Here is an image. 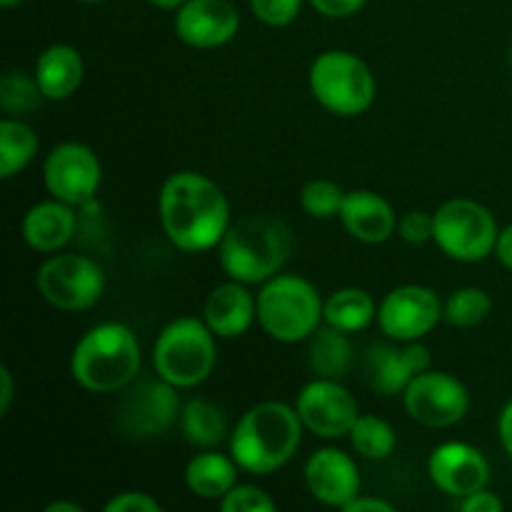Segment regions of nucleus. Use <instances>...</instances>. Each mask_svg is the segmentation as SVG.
<instances>
[{
  "label": "nucleus",
  "mask_w": 512,
  "mask_h": 512,
  "mask_svg": "<svg viewBox=\"0 0 512 512\" xmlns=\"http://www.w3.org/2000/svg\"><path fill=\"white\" fill-rule=\"evenodd\" d=\"M235 465H238L235 460L220 453H200L188 463L185 483L198 498L220 500L235 488V478H238Z\"/></svg>",
  "instance_id": "obj_23"
},
{
  "label": "nucleus",
  "mask_w": 512,
  "mask_h": 512,
  "mask_svg": "<svg viewBox=\"0 0 512 512\" xmlns=\"http://www.w3.org/2000/svg\"><path fill=\"white\" fill-rule=\"evenodd\" d=\"M400 238L408 240L410 245H423L433 238L435 233V218L428 213H420V210H410L400 218L398 223Z\"/></svg>",
  "instance_id": "obj_34"
},
{
  "label": "nucleus",
  "mask_w": 512,
  "mask_h": 512,
  "mask_svg": "<svg viewBox=\"0 0 512 512\" xmlns=\"http://www.w3.org/2000/svg\"><path fill=\"white\" fill-rule=\"evenodd\" d=\"M38 293L53 308L78 313L93 308L105 288V275L98 263L85 255H55L40 265L35 275Z\"/></svg>",
  "instance_id": "obj_9"
},
{
  "label": "nucleus",
  "mask_w": 512,
  "mask_h": 512,
  "mask_svg": "<svg viewBox=\"0 0 512 512\" xmlns=\"http://www.w3.org/2000/svg\"><path fill=\"white\" fill-rule=\"evenodd\" d=\"M295 410L305 430L328 440L350 435L355 420L360 418L353 395L338 380L328 378H318L305 385L295 400Z\"/></svg>",
  "instance_id": "obj_13"
},
{
  "label": "nucleus",
  "mask_w": 512,
  "mask_h": 512,
  "mask_svg": "<svg viewBox=\"0 0 512 512\" xmlns=\"http://www.w3.org/2000/svg\"><path fill=\"white\" fill-rule=\"evenodd\" d=\"M305 485L323 505L345 508L360 495L358 465L343 450L323 448L305 463Z\"/></svg>",
  "instance_id": "obj_17"
},
{
  "label": "nucleus",
  "mask_w": 512,
  "mask_h": 512,
  "mask_svg": "<svg viewBox=\"0 0 512 512\" xmlns=\"http://www.w3.org/2000/svg\"><path fill=\"white\" fill-rule=\"evenodd\" d=\"M345 512H393L395 508L390 503H385V500H378V498H355L350 500L348 505L343 508Z\"/></svg>",
  "instance_id": "obj_38"
},
{
  "label": "nucleus",
  "mask_w": 512,
  "mask_h": 512,
  "mask_svg": "<svg viewBox=\"0 0 512 512\" xmlns=\"http://www.w3.org/2000/svg\"><path fill=\"white\" fill-rule=\"evenodd\" d=\"M38 78H30L23 70H5L0 78V108L8 115H28L43 100Z\"/></svg>",
  "instance_id": "obj_28"
},
{
  "label": "nucleus",
  "mask_w": 512,
  "mask_h": 512,
  "mask_svg": "<svg viewBox=\"0 0 512 512\" xmlns=\"http://www.w3.org/2000/svg\"><path fill=\"white\" fill-rule=\"evenodd\" d=\"M150 5H155V8H163V10H173V8H180V5L185 3V0H148Z\"/></svg>",
  "instance_id": "obj_43"
},
{
  "label": "nucleus",
  "mask_w": 512,
  "mask_h": 512,
  "mask_svg": "<svg viewBox=\"0 0 512 512\" xmlns=\"http://www.w3.org/2000/svg\"><path fill=\"white\" fill-rule=\"evenodd\" d=\"M498 433H500V443H503L505 453L512 458V400L503 408L500 413V423H498Z\"/></svg>",
  "instance_id": "obj_40"
},
{
  "label": "nucleus",
  "mask_w": 512,
  "mask_h": 512,
  "mask_svg": "<svg viewBox=\"0 0 512 512\" xmlns=\"http://www.w3.org/2000/svg\"><path fill=\"white\" fill-rule=\"evenodd\" d=\"M325 303L300 275H273L258 295L260 328L280 343H300L320 328Z\"/></svg>",
  "instance_id": "obj_5"
},
{
  "label": "nucleus",
  "mask_w": 512,
  "mask_h": 512,
  "mask_svg": "<svg viewBox=\"0 0 512 512\" xmlns=\"http://www.w3.org/2000/svg\"><path fill=\"white\" fill-rule=\"evenodd\" d=\"M303 428L298 410L290 405L260 403L235 425L230 453L245 473L270 475L298 453Z\"/></svg>",
  "instance_id": "obj_2"
},
{
  "label": "nucleus",
  "mask_w": 512,
  "mask_h": 512,
  "mask_svg": "<svg viewBox=\"0 0 512 512\" xmlns=\"http://www.w3.org/2000/svg\"><path fill=\"white\" fill-rule=\"evenodd\" d=\"M495 255H498V260L505 265V268L512 270V225H508L505 230H500L498 245H495Z\"/></svg>",
  "instance_id": "obj_41"
},
{
  "label": "nucleus",
  "mask_w": 512,
  "mask_h": 512,
  "mask_svg": "<svg viewBox=\"0 0 512 512\" xmlns=\"http://www.w3.org/2000/svg\"><path fill=\"white\" fill-rule=\"evenodd\" d=\"M45 188L55 200L68 205H88L100 188V160L88 145L63 143L50 150L43 168Z\"/></svg>",
  "instance_id": "obj_12"
},
{
  "label": "nucleus",
  "mask_w": 512,
  "mask_h": 512,
  "mask_svg": "<svg viewBox=\"0 0 512 512\" xmlns=\"http://www.w3.org/2000/svg\"><path fill=\"white\" fill-rule=\"evenodd\" d=\"M345 193L338 183L333 180H310L308 185L300 193V205H303L305 213L310 218H335L340 215V208H343Z\"/></svg>",
  "instance_id": "obj_31"
},
{
  "label": "nucleus",
  "mask_w": 512,
  "mask_h": 512,
  "mask_svg": "<svg viewBox=\"0 0 512 512\" xmlns=\"http://www.w3.org/2000/svg\"><path fill=\"white\" fill-rule=\"evenodd\" d=\"M160 503H155L145 493H120L105 505V512H158Z\"/></svg>",
  "instance_id": "obj_35"
},
{
  "label": "nucleus",
  "mask_w": 512,
  "mask_h": 512,
  "mask_svg": "<svg viewBox=\"0 0 512 512\" xmlns=\"http://www.w3.org/2000/svg\"><path fill=\"white\" fill-rule=\"evenodd\" d=\"M238 28L240 15L228 0H185L175 15V33L190 48H220L235 38Z\"/></svg>",
  "instance_id": "obj_15"
},
{
  "label": "nucleus",
  "mask_w": 512,
  "mask_h": 512,
  "mask_svg": "<svg viewBox=\"0 0 512 512\" xmlns=\"http://www.w3.org/2000/svg\"><path fill=\"white\" fill-rule=\"evenodd\" d=\"M510 68H512V50H510Z\"/></svg>",
  "instance_id": "obj_46"
},
{
  "label": "nucleus",
  "mask_w": 512,
  "mask_h": 512,
  "mask_svg": "<svg viewBox=\"0 0 512 512\" xmlns=\"http://www.w3.org/2000/svg\"><path fill=\"white\" fill-rule=\"evenodd\" d=\"M405 410L425 428H450L460 423L470 408L465 385L448 373L423 370L403 393Z\"/></svg>",
  "instance_id": "obj_11"
},
{
  "label": "nucleus",
  "mask_w": 512,
  "mask_h": 512,
  "mask_svg": "<svg viewBox=\"0 0 512 512\" xmlns=\"http://www.w3.org/2000/svg\"><path fill=\"white\" fill-rule=\"evenodd\" d=\"M45 512H83V508H78L73 503H53L45 508Z\"/></svg>",
  "instance_id": "obj_42"
},
{
  "label": "nucleus",
  "mask_w": 512,
  "mask_h": 512,
  "mask_svg": "<svg viewBox=\"0 0 512 512\" xmlns=\"http://www.w3.org/2000/svg\"><path fill=\"white\" fill-rule=\"evenodd\" d=\"M433 240L448 258L478 263L498 245V225L493 213L475 200H448L435 210Z\"/></svg>",
  "instance_id": "obj_8"
},
{
  "label": "nucleus",
  "mask_w": 512,
  "mask_h": 512,
  "mask_svg": "<svg viewBox=\"0 0 512 512\" xmlns=\"http://www.w3.org/2000/svg\"><path fill=\"white\" fill-rule=\"evenodd\" d=\"M340 220L345 230L360 243H385L398 228V218L390 203L370 190H353L345 193Z\"/></svg>",
  "instance_id": "obj_20"
},
{
  "label": "nucleus",
  "mask_w": 512,
  "mask_h": 512,
  "mask_svg": "<svg viewBox=\"0 0 512 512\" xmlns=\"http://www.w3.org/2000/svg\"><path fill=\"white\" fill-rule=\"evenodd\" d=\"M160 225L175 248L203 253L220 245L230 228L223 190L200 173H175L160 190Z\"/></svg>",
  "instance_id": "obj_1"
},
{
  "label": "nucleus",
  "mask_w": 512,
  "mask_h": 512,
  "mask_svg": "<svg viewBox=\"0 0 512 512\" xmlns=\"http://www.w3.org/2000/svg\"><path fill=\"white\" fill-rule=\"evenodd\" d=\"M203 315L205 325L218 338H238L258 318V300L250 295L245 283L230 280L210 290Z\"/></svg>",
  "instance_id": "obj_19"
},
{
  "label": "nucleus",
  "mask_w": 512,
  "mask_h": 512,
  "mask_svg": "<svg viewBox=\"0 0 512 512\" xmlns=\"http://www.w3.org/2000/svg\"><path fill=\"white\" fill-rule=\"evenodd\" d=\"M310 90L325 110L353 118L373 105L375 78L358 55L328 50L310 68Z\"/></svg>",
  "instance_id": "obj_7"
},
{
  "label": "nucleus",
  "mask_w": 512,
  "mask_h": 512,
  "mask_svg": "<svg viewBox=\"0 0 512 512\" xmlns=\"http://www.w3.org/2000/svg\"><path fill=\"white\" fill-rule=\"evenodd\" d=\"M220 265L230 280L253 285L280 273L293 250V235L273 215H245L220 240Z\"/></svg>",
  "instance_id": "obj_3"
},
{
  "label": "nucleus",
  "mask_w": 512,
  "mask_h": 512,
  "mask_svg": "<svg viewBox=\"0 0 512 512\" xmlns=\"http://www.w3.org/2000/svg\"><path fill=\"white\" fill-rule=\"evenodd\" d=\"M75 233V213L63 200L38 203L25 213L23 238L25 243L40 253L60 250Z\"/></svg>",
  "instance_id": "obj_21"
},
{
  "label": "nucleus",
  "mask_w": 512,
  "mask_h": 512,
  "mask_svg": "<svg viewBox=\"0 0 512 512\" xmlns=\"http://www.w3.org/2000/svg\"><path fill=\"white\" fill-rule=\"evenodd\" d=\"M85 65L78 50L73 45L55 43L40 53L35 63V78H38L40 90L48 100L70 98L83 83Z\"/></svg>",
  "instance_id": "obj_22"
},
{
  "label": "nucleus",
  "mask_w": 512,
  "mask_h": 512,
  "mask_svg": "<svg viewBox=\"0 0 512 512\" xmlns=\"http://www.w3.org/2000/svg\"><path fill=\"white\" fill-rule=\"evenodd\" d=\"M355 453L368 460H383L395 450V430L375 415H360L350 430Z\"/></svg>",
  "instance_id": "obj_29"
},
{
  "label": "nucleus",
  "mask_w": 512,
  "mask_h": 512,
  "mask_svg": "<svg viewBox=\"0 0 512 512\" xmlns=\"http://www.w3.org/2000/svg\"><path fill=\"white\" fill-rule=\"evenodd\" d=\"M140 345L123 323H103L78 340L70 358V375L90 393H115L138 378Z\"/></svg>",
  "instance_id": "obj_4"
},
{
  "label": "nucleus",
  "mask_w": 512,
  "mask_h": 512,
  "mask_svg": "<svg viewBox=\"0 0 512 512\" xmlns=\"http://www.w3.org/2000/svg\"><path fill=\"white\" fill-rule=\"evenodd\" d=\"M215 338L205 320L180 318L160 330L153 345V365L158 378L175 388H195L215 368Z\"/></svg>",
  "instance_id": "obj_6"
},
{
  "label": "nucleus",
  "mask_w": 512,
  "mask_h": 512,
  "mask_svg": "<svg viewBox=\"0 0 512 512\" xmlns=\"http://www.w3.org/2000/svg\"><path fill=\"white\" fill-rule=\"evenodd\" d=\"M180 428L188 443L198 445V448H213L225 438V415L215 403L205 398H193L183 405V415H180Z\"/></svg>",
  "instance_id": "obj_26"
},
{
  "label": "nucleus",
  "mask_w": 512,
  "mask_h": 512,
  "mask_svg": "<svg viewBox=\"0 0 512 512\" xmlns=\"http://www.w3.org/2000/svg\"><path fill=\"white\" fill-rule=\"evenodd\" d=\"M493 310V300L485 290L480 288H460L445 303V315L450 325L455 328H475L483 323Z\"/></svg>",
  "instance_id": "obj_30"
},
{
  "label": "nucleus",
  "mask_w": 512,
  "mask_h": 512,
  "mask_svg": "<svg viewBox=\"0 0 512 512\" xmlns=\"http://www.w3.org/2000/svg\"><path fill=\"white\" fill-rule=\"evenodd\" d=\"M318 13L328 15V18H348V15L358 13L368 0H310Z\"/></svg>",
  "instance_id": "obj_37"
},
{
  "label": "nucleus",
  "mask_w": 512,
  "mask_h": 512,
  "mask_svg": "<svg viewBox=\"0 0 512 512\" xmlns=\"http://www.w3.org/2000/svg\"><path fill=\"white\" fill-rule=\"evenodd\" d=\"M310 368L318 378L338 380L343 378L353 363V348L348 343V333L333 328H318L310 340Z\"/></svg>",
  "instance_id": "obj_24"
},
{
  "label": "nucleus",
  "mask_w": 512,
  "mask_h": 512,
  "mask_svg": "<svg viewBox=\"0 0 512 512\" xmlns=\"http://www.w3.org/2000/svg\"><path fill=\"white\" fill-rule=\"evenodd\" d=\"M223 512H273L275 503L265 490L255 485H235L225 498H220Z\"/></svg>",
  "instance_id": "obj_32"
},
{
  "label": "nucleus",
  "mask_w": 512,
  "mask_h": 512,
  "mask_svg": "<svg viewBox=\"0 0 512 512\" xmlns=\"http://www.w3.org/2000/svg\"><path fill=\"white\" fill-rule=\"evenodd\" d=\"M375 315H378L375 300L370 298V293L360 288L338 290V293H333L325 300L323 310L325 323L343 330V333H358V330L368 328Z\"/></svg>",
  "instance_id": "obj_25"
},
{
  "label": "nucleus",
  "mask_w": 512,
  "mask_h": 512,
  "mask_svg": "<svg viewBox=\"0 0 512 512\" xmlns=\"http://www.w3.org/2000/svg\"><path fill=\"white\" fill-rule=\"evenodd\" d=\"M445 315L435 290L425 285H403L385 295L378 310L380 330L398 343H415L433 333Z\"/></svg>",
  "instance_id": "obj_10"
},
{
  "label": "nucleus",
  "mask_w": 512,
  "mask_h": 512,
  "mask_svg": "<svg viewBox=\"0 0 512 512\" xmlns=\"http://www.w3.org/2000/svg\"><path fill=\"white\" fill-rule=\"evenodd\" d=\"M80 3H105V0H80Z\"/></svg>",
  "instance_id": "obj_45"
},
{
  "label": "nucleus",
  "mask_w": 512,
  "mask_h": 512,
  "mask_svg": "<svg viewBox=\"0 0 512 512\" xmlns=\"http://www.w3.org/2000/svg\"><path fill=\"white\" fill-rule=\"evenodd\" d=\"M38 153V135L15 118L0 120V178L8 180Z\"/></svg>",
  "instance_id": "obj_27"
},
{
  "label": "nucleus",
  "mask_w": 512,
  "mask_h": 512,
  "mask_svg": "<svg viewBox=\"0 0 512 512\" xmlns=\"http://www.w3.org/2000/svg\"><path fill=\"white\" fill-rule=\"evenodd\" d=\"M430 480L438 490L465 498L488 485L490 465L478 448L468 443H443L428 460Z\"/></svg>",
  "instance_id": "obj_16"
},
{
  "label": "nucleus",
  "mask_w": 512,
  "mask_h": 512,
  "mask_svg": "<svg viewBox=\"0 0 512 512\" xmlns=\"http://www.w3.org/2000/svg\"><path fill=\"white\" fill-rule=\"evenodd\" d=\"M13 373L8 368H0V415H5L10 410V403H13Z\"/></svg>",
  "instance_id": "obj_39"
},
{
  "label": "nucleus",
  "mask_w": 512,
  "mask_h": 512,
  "mask_svg": "<svg viewBox=\"0 0 512 512\" xmlns=\"http://www.w3.org/2000/svg\"><path fill=\"white\" fill-rule=\"evenodd\" d=\"M20 3H23V0H0L3 8H13V5H20Z\"/></svg>",
  "instance_id": "obj_44"
},
{
  "label": "nucleus",
  "mask_w": 512,
  "mask_h": 512,
  "mask_svg": "<svg viewBox=\"0 0 512 512\" xmlns=\"http://www.w3.org/2000/svg\"><path fill=\"white\" fill-rule=\"evenodd\" d=\"M300 5H303V0H250L255 18L265 25H273V28L293 23L300 13Z\"/></svg>",
  "instance_id": "obj_33"
},
{
  "label": "nucleus",
  "mask_w": 512,
  "mask_h": 512,
  "mask_svg": "<svg viewBox=\"0 0 512 512\" xmlns=\"http://www.w3.org/2000/svg\"><path fill=\"white\" fill-rule=\"evenodd\" d=\"M460 510L463 512H500L503 510V500L495 493L488 490H478V493H470L465 498H460Z\"/></svg>",
  "instance_id": "obj_36"
},
{
  "label": "nucleus",
  "mask_w": 512,
  "mask_h": 512,
  "mask_svg": "<svg viewBox=\"0 0 512 512\" xmlns=\"http://www.w3.org/2000/svg\"><path fill=\"white\" fill-rule=\"evenodd\" d=\"M428 368L430 350L418 343H410L405 348L375 345L368 355V363H365L370 388L380 395L405 393V388Z\"/></svg>",
  "instance_id": "obj_18"
},
{
  "label": "nucleus",
  "mask_w": 512,
  "mask_h": 512,
  "mask_svg": "<svg viewBox=\"0 0 512 512\" xmlns=\"http://www.w3.org/2000/svg\"><path fill=\"white\" fill-rule=\"evenodd\" d=\"M175 413H178L175 385L163 378L143 380L130 388V393L120 403L118 420L120 428L130 438H153L173 423Z\"/></svg>",
  "instance_id": "obj_14"
}]
</instances>
